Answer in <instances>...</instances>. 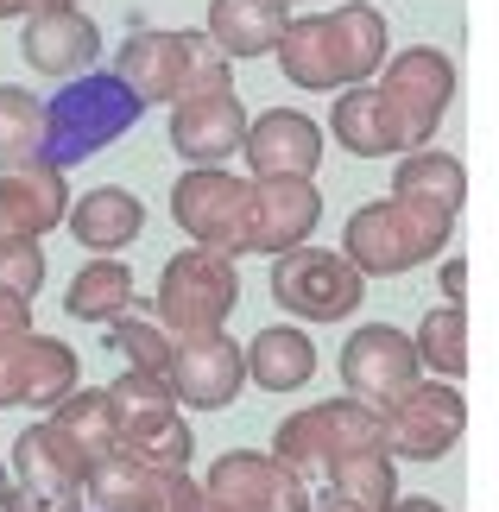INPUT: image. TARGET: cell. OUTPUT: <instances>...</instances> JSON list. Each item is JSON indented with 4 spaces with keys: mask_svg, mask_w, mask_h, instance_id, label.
I'll list each match as a JSON object with an SVG mask.
<instances>
[{
    "mask_svg": "<svg viewBox=\"0 0 499 512\" xmlns=\"http://www.w3.org/2000/svg\"><path fill=\"white\" fill-rule=\"evenodd\" d=\"M146 114V102L121 83L114 70H89L70 89H57L45 102V165H83L95 152H108L121 133Z\"/></svg>",
    "mask_w": 499,
    "mask_h": 512,
    "instance_id": "1",
    "label": "cell"
},
{
    "mask_svg": "<svg viewBox=\"0 0 499 512\" xmlns=\"http://www.w3.org/2000/svg\"><path fill=\"white\" fill-rule=\"evenodd\" d=\"M234 266L222 260V253L209 247H190L177 253V260L165 266V279H158V317H165V329L177 342L184 336H222V317L234 310Z\"/></svg>",
    "mask_w": 499,
    "mask_h": 512,
    "instance_id": "2",
    "label": "cell"
},
{
    "mask_svg": "<svg viewBox=\"0 0 499 512\" xmlns=\"http://www.w3.org/2000/svg\"><path fill=\"white\" fill-rule=\"evenodd\" d=\"M449 234V215L430 209V203H411V196H392V203H373L348 222V253L373 272H398V266H417L443 247Z\"/></svg>",
    "mask_w": 499,
    "mask_h": 512,
    "instance_id": "3",
    "label": "cell"
},
{
    "mask_svg": "<svg viewBox=\"0 0 499 512\" xmlns=\"http://www.w3.org/2000/svg\"><path fill=\"white\" fill-rule=\"evenodd\" d=\"M247 209H253V184H234L222 171H190L171 190V215L184 222L190 241H203L209 253H247Z\"/></svg>",
    "mask_w": 499,
    "mask_h": 512,
    "instance_id": "4",
    "label": "cell"
},
{
    "mask_svg": "<svg viewBox=\"0 0 499 512\" xmlns=\"http://www.w3.org/2000/svg\"><path fill=\"white\" fill-rule=\"evenodd\" d=\"M449 89H455L449 57H436V51H405L398 57V64L386 70V89H379L392 146L424 140V133L436 127V114H443V102H449Z\"/></svg>",
    "mask_w": 499,
    "mask_h": 512,
    "instance_id": "5",
    "label": "cell"
},
{
    "mask_svg": "<svg viewBox=\"0 0 499 512\" xmlns=\"http://www.w3.org/2000/svg\"><path fill=\"white\" fill-rule=\"evenodd\" d=\"M83 367H76V348L70 342H51V336H19V342H0V405H64Z\"/></svg>",
    "mask_w": 499,
    "mask_h": 512,
    "instance_id": "6",
    "label": "cell"
},
{
    "mask_svg": "<svg viewBox=\"0 0 499 512\" xmlns=\"http://www.w3.org/2000/svg\"><path fill=\"white\" fill-rule=\"evenodd\" d=\"M19 51H26V64L38 76H64V83H76V76H89L95 51H102V26H95L83 7H45V13L26 19Z\"/></svg>",
    "mask_w": 499,
    "mask_h": 512,
    "instance_id": "7",
    "label": "cell"
},
{
    "mask_svg": "<svg viewBox=\"0 0 499 512\" xmlns=\"http://www.w3.org/2000/svg\"><path fill=\"white\" fill-rule=\"evenodd\" d=\"M57 222H70V184L57 165L0 171V247L7 241H45Z\"/></svg>",
    "mask_w": 499,
    "mask_h": 512,
    "instance_id": "8",
    "label": "cell"
},
{
    "mask_svg": "<svg viewBox=\"0 0 499 512\" xmlns=\"http://www.w3.org/2000/svg\"><path fill=\"white\" fill-rule=\"evenodd\" d=\"M272 291L278 304H291L297 317H342L361 298V279L348 272V260H329V253H310V247H291L272 272Z\"/></svg>",
    "mask_w": 499,
    "mask_h": 512,
    "instance_id": "9",
    "label": "cell"
},
{
    "mask_svg": "<svg viewBox=\"0 0 499 512\" xmlns=\"http://www.w3.org/2000/svg\"><path fill=\"white\" fill-rule=\"evenodd\" d=\"M241 373H247V361L228 336H184L171 348V392L196 411L228 405L241 392Z\"/></svg>",
    "mask_w": 499,
    "mask_h": 512,
    "instance_id": "10",
    "label": "cell"
},
{
    "mask_svg": "<svg viewBox=\"0 0 499 512\" xmlns=\"http://www.w3.org/2000/svg\"><path fill=\"white\" fill-rule=\"evenodd\" d=\"M278 443H285V456L297 462H316V468H335V456H367V443H379V424L367 411L354 405H323V411H304V418H291L278 430Z\"/></svg>",
    "mask_w": 499,
    "mask_h": 512,
    "instance_id": "11",
    "label": "cell"
},
{
    "mask_svg": "<svg viewBox=\"0 0 499 512\" xmlns=\"http://www.w3.org/2000/svg\"><path fill=\"white\" fill-rule=\"evenodd\" d=\"M83 481H89V462L57 437L51 424H26L13 443V487L26 494H45V500H83Z\"/></svg>",
    "mask_w": 499,
    "mask_h": 512,
    "instance_id": "12",
    "label": "cell"
},
{
    "mask_svg": "<svg viewBox=\"0 0 499 512\" xmlns=\"http://www.w3.org/2000/svg\"><path fill=\"white\" fill-rule=\"evenodd\" d=\"M171 146L184 152V159H196L203 171L215 159H228L234 146H247V114H241V102H234V89L177 102L171 108Z\"/></svg>",
    "mask_w": 499,
    "mask_h": 512,
    "instance_id": "13",
    "label": "cell"
},
{
    "mask_svg": "<svg viewBox=\"0 0 499 512\" xmlns=\"http://www.w3.org/2000/svg\"><path fill=\"white\" fill-rule=\"evenodd\" d=\"M184 32H133L121 57H114V76L139 95V102H184Z\"/></svg>",
    "mask_w": 499,
    "mask_h": 512,
    "instance_id": "14",
    "label": "cell"
},
{
    "mask_svg": "<svg viewBox=\"0 0 499 512\" xmlns=\"http://www.w3.org/2000/svg\"><path fill=\"white\" fill-rule=\"evenodd\" d=\"M146 228V203L121 184H102V190H83V203H70V234L76 247H89L95 260H114L121 247L139 241Z\"/></svg>",
    "mask_w": 499,
    "mask_h": 512,
    "instance_id": "15",
    "label": "cell"
},
{
    "mask_svg": "<svg viewBox=\"0 0 499 512\" xmlns=\"http://www.w3.org/2000/svg\"><path fill=\"white\" fill-rule=\"evenodd\" d=\"M316 152H323V140L304 114H266V121L247 127V159L266 184H304Z\"/></svg>",
    "mask_w": 499,
    "mask_h": 512,
    "instance_id": "16",
    "label": "cell"
},
{
    "mask_svg": "<svg viewBox=\"0 0 499 512\" xmlns=\"http://www.w3.org/2000/svg\"><path fill=\"white\" fill-rule=\"evenodd\" d=\"M203 494L228 512H297V481L278 475L266 456H228L215 462Z\"/></svg>",
    "mask_w": 499,
    "mask_h": 512,
    "instance_id": "17",
    "label": "cell"
},
{
    "mask_svg": "<svg viewBox=\"0 0 499 512\" xmlns=\"http://www.w3.org/2000/svg\"><path fill=\"white\" fill-rule=\"evenodd\" d=\"M316 228V190L310 184H253L247 209V241L266 253H285L291 241H304Z\"/></svg>",
    "mask_w": 499,
    "mask_h": 512,
    "instance_id": "18",
    "label": "cell"
},
{
    "mask_svg": "<svg viewBox=\"0 0 499 512\" xmlns=\"http://www.w3.org/2000/svg\"><path fill=\"white\" fill-rule=\"evenodd\" d=\"M455 430H462V405H455V392H443V386H411V392H398L392 443L405 449V456H436V449H449Z\"/></svg>",
    "mask_w": 499,
    "mask_h": 512,
    "instance_id": "19",
    "label": "cell"
},
{
    "mask_svg": "<svg viewBox=\"0 0 499 512\" xmlns=\"http://www.w3.org/2000/svg\"><path fill=\"white\" fill-rule=\"evenodd\" d=\"M45 424H51L89 468L108 462V456H121V411H114L108 386H102V392H70V399L57 405Z\"/></svg>",
    "mask_w": 499,
    "mask_h": 512,
    "instance_id": "20",
    "label": "cell"
},
{
    "mask_svg": "<svg viewBox=\"0 0 499 512\" xmlns=\"http://www.w3.org/2000/svg\"><path fill=\"white\" fill-rule=\"evenodd\" d=\"M209 38L228 57H259L285 38V0H215L209 7Z\"/></svg>",
    "mask_w": 499,
    "mask_h": 512,
    "instance_id": "21",
    "label": "cell"
},
{
    "mask_svg": "<svg viewBox=\"0 0 499 512\" xmlns=\"http://www.w3.org/2000/svg\"><path fill=\"white\" fill-rule=\"evenodd\" d=\"M411 367H417V348L398 329H361L348 342V380L361 392H411Z\"/></svg>",
    "mask_w": 499,
    "mask_h": 512,
    "instance_id": "22",
    "label": "cell"
},
{
    "mask_svg": "<svg viewBox=\"0 0 499 512\" xmlns=\"http://www.w3.org/2000/svg\"><path fill=\"white\" fill-rule=\"evenodd\" d=\"M64 310H70L76 323H108V329H114V323L133 310V272H127L121 260H89V266L70 279Z\"/></svg>",
    "mask_w": 499,
    "mask_h": 512,
    "instance_id": "23",
    "label": "cell"
},
{
    "mask_svg": "<svg viewBox=\"0 0 499 512\" xmlns=\"http://www.w3.org/2000/svg\"><path fill=\"white\" fill-rule=\"evenodd\" d=\"M152 494H158V468L133 462L127 449L108 456V462H95L89 481H83V506L89 512H152Z\"/></svg>",
    "mask_w": 499,
    "mask_h": 512,
    "instance_id": "24",
    "label": "cell"
},
{
    "mask_svg": "<svg viewBox=\"0 0 499 512\" xmlns=\"http://www.w3.org/2000/svg\"><path fill=\"white\" fill-rule=\"evenodd\" d=\"M278 57H285V76L304 83V89H335V83H342V57H335L329 19H297V26H285Z\"/></svg>",
    "mask_w": 499,
    "mask_h": 512,
    "instance_id": "25",
    "label": "cell"
},
{
    "mask_svg": "<svg viewBox=\"0 0 499 512\" xmlns=\"http://www.w3.org/2000/svg\"><path fill=\"white\" fill-rule=\"evenodd\" d=\"M45 165V102L32 89L0 83V171Z\"/></svg>",
    "mask_w": 499,
    "mask_h": 512,
    "instance_id": "26",
    "label": "cell"
},
{
    "mask_svg": "<svg viewBox=\"0 0 499 512\" xmlns=\"http://www.w3.org/2000/svg\"><path fill=\"white\" fill-rule=\"evenodd\" d=\"M108 399L121 411V443L177 418V392H171V380H158V373H121V380L108 386Z\"/></svg>",
    "mask_w": 499,
    "mask_h": 512,
    "instance_id": "27",
    "label": "cell"
},
{
    "mask_svg": "<svg viewBox=\"0 0 499 512\" xmlns=\"http://www.w3.org/2000/svg\"><path fill=\"white\" fill-rule=\"evenodd\" d=\"M329 32H335V57H342V83H361L379 57H386V19H379L373 7L329 13Z\"/></svg>",
    "mask_w": 499,
    "mask_h": 512,
    "instance_id": "28",
    "label": "cell"
},
{
    "mask_svg": "<svg viewBox=\"0 0 499 512\" xmlns=\"http://www.w3.org/2000/svg\"><path fill=\"white\" fill-rule=\"evenodd\" d=\"M253 380L259 386H272V392H291V386H304L310 380V367H316V354L310 342L297 336V329H266V336L253 342Z\"/></svg>",
    "mask_w": 499,
    "mask_h": 512,
    "instance_id": "29",
    "label": "cell"
},
{
    "mask_svg": "<svg viewBox=\"0 0 499 512\" xmlns=\"http://www.w3.org/2000/svg\"><path fill=\"white\" fill-rule=\"evenodd\" d=\"M335 140L348 152H392V127L379 108V89H354L335 102Z\"/></svg>",
    "mask_w": 499,
    "mask_h": 512,
    "instance_id": "30",
    "label": "cell"
},
{
    "mask_svg": "<svg viewBox=\"0 0 499 512\" xmlns=\"http://www.w3.org/2000/svg\"><path fill=\"white\" fill-rule=\"evenodd\" d=\"M398 190H405L411 203H430V209L449 215L455 203H462V165L436 159V152H430V159H411L405 171H398Z\"/></svg>",
    "mask_w": 499,
    "mask_h": 512,
    "instance_id": "31",
    "label": "cell"
},
{
    "mask_svg": "<svg viewBox=\"0 0 499 512\" xmlns=\"http://www.w3.org/2000/svg\"><path fill=\"white\" fill-rule=\"evenodd\" d=\"M108 342L127 354V373H158V380H171V348L177 342H165V329H158V323L121 317V323L108 329Z\"/></svg>",
    "mask_w": 499,
    "mask_h": 512,
    "instance_id": "32",
    "label": "cell"
},
{
    "mask_svg": "<svg viewBox=\"0 0 499 512\" xmlns=\"http://www.w3.org/2000/svg\"><path fill=\"white\" fill-rule=\"evenodd\" d=\"M121 449H127L133 462L158 468V475H184V462H190V430H184V418H171V424L146 430V437H127Z\"/></svg>",
    "mask_w": 499,
    "mask_h": 512,
    "instance_id": "33",
    "label": "cell"
},
{
    "mask_svg": "<svg viewBox=\"0 0 499 512\" xmlns=\"http://www.w3.org/2000/svg\"><path fill=\"white\" fill-rule=\"evenodd\" d=\"M38 285H45V247H38V241H7V247H0V291L32 298Z\"/></svg>",
    "mask_w": 499,
    "mask_h": 512,
    "instance_id": "34",
    "label": "cell"
},
{
    "mask_svg": "<svg viewBox=\"0 0 499 512\" xmlns=\"http://www.w3.org/2000/svg\"><path fill=\"white\" fill-rule=\"evenodd\" d=\"M424 354H430L443 373L462 367V317H455V310H443V317L424 323Z\"/></svg>",
    "mask_w": 499,
    "mask_h": 512,
    "instance_id": "35",
    "label": "cell"
},
{
    "mask_svg": "<svg viewBox=\"0 0 499 512\" xmlns=\"http://www.w3.org/2000/svg\"><path fill=\"white\" fill-rule=\"evenodd\" d=\"M342 487H348V494L354 500H379V494H392V481H386V468H379V462H367V456H354V462H342Z\"/></svg>",
    "mask_w": 499,
    "mask_h": 512,
    "instance_id": "36",
    "label": "cell"
},
{
    "mask_svg": "<svg viewBox=\"0 0 499 512\" xmlns=\"http://www.w3.org/2000/svg\"><path fill=\"white\" fill-rule=\"evenodd\" d=\"M203 487H190V475H158V494H152V512H203Z\"/></svg>",
    "mask_w": 499,
    "mask_h": 512,
    "instance_id": "37",
    "label": "cell"
},
{
    "mask_svg": "<svg viewBox=\"0 0 499 512\" xmlns=\"http://www.w3.org/2000/svg\"><path fill=\"white\" fill-rule=\"evenodd\" d=\"M19 336H32V298L0 291V342H19Z\"/></svg>",
    "mask_w": 499,
    "mask_h": 512,
    "instance_id": "38",
    "label": "cell"
},
{
    "mask_svg": "<svg viewBox=\"0 0 499 512\" xmlns=\"http://www.w3.org/2000/svg\"><path fill=\"white\" fill-rule=\"evenodd\" d=\"M0 19H32V0H0Z\"/></svg>",
    "mask_w": 499,
    "mask_h": 512,
    "instance_id": "39",
    "label": "cell"
},
{
    "mask_svg": "<svg viewBox=\"0 0 499 512\" xmlns=\"http://www.w3.org/2000/svg\"><path fill=\"white\" fill-rule=\"evenodd\" d=\"M7 506H13V468L0 462V512H7Z\"/></svg>",
    "mask_w": 499,
    "mask_h": 512,
    "instance_id": "40",
    "label": "cell"
},
{
    "mask_svg": "<svg viewBox=\"0 0 499 512\" xmlns=\"http://www.w3.org/2000/svg\"><path fill=\"white\" fill-rule=\"evenodd\" d=\"M45 7H83V0H32V13H45Z\"/></svg>",
    "mask_w": 499,
    "mask_h": 512,
    "instance_id": "41",
    "label": "cell"
},
{
    "mask_svg": "<svg viewBox=\"0 0 499 512\" xmlns=\"http://www.w3.org/2000/svg\"><path fill=\"white\" fill-rule=\"evenodd\" d=\"M203 512H228V506H215V500H203Z\"/></svg>",
    "mask_w": 499,
    "mask_h": 512,
    "instance_id": "42",
    "label": "cell"
},
{
    "mask_svg": "<svg viewBox=\"0 0 499 512\" xmlns=\"http://www.w3.org/2000/svg\"><path fill=\"white\" fill-rule=\"evenodd\" d=\"M83 512H89V506H83Z\"/></svg>",
    "mask_w": 499,
    "mask_h": 512,
    "instance_id": "43",
    "label": "cell"
}]
</instances>
